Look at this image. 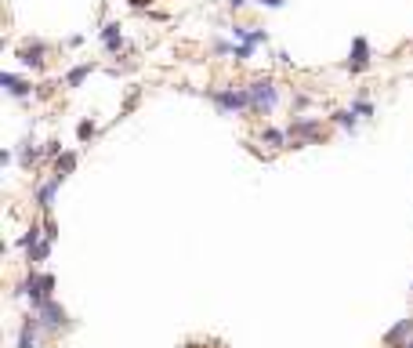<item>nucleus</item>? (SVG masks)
I'll use <instances>...</instances> for the list:
<instances>
[{"instance_id": "14", "label": "nucleus", "mask_w": 413, "mask_h": 348, "mask_svg": "<svg viewBox=\"0 0 413 348\" xmlns=\"http://www.w3.org/2000/svg\"><path fill=\"white\" fill-rule=\"evenodd\" d=\"M330 120L338 124V127H344V131H355V127H359V113L355 109H338Z\"/></svg>"}, {"instance_id": "8", "label": "nucleus", "mask_w": 413, "mask_h": 348, "mask_svg": "<svg viewBox=\"0 0 413 348\" xmlns=\"http://www.w3.org/2000/svg\"><path fill=\"white\" fill-rule=\"evenodd\" d=\"M98 36H102V47H106L109 55H120V51L127 47V40H123V25H120V22H106Z\"/></svg>"}, {"instance_id": "6", "label": "nucleus", "mask_w": 413, "mask_h": 348, "mask_svg": "<svg viewBox=\"0 0 413 348\" xmlns=\"http://www.w3.org/2000/svg\"><path fill=\"white\" fill-rule=\"evenodd\" d=\"M370 66H373V47H370L366 36H355V40H352V55H348L344 69L348 73H366Z\"/></svg>"}, {"instance_id": "19", "label": "nucleus", "mask_w": 413, "mask_h": 348, "mask_svg": "<svg viewBox=\"0 0 413 348\" xmlns=\"http://www.w3.org/2000/svg\"><path fill=\"white\" fill-rule=\"evenodd\" d=\"M95 131H98V127H95V120H80V124H76V138H80V141L95 138Z\"/></svg>"}, {"instance_id": "2", "label": "nucleus", "mask_w": 413, "mask_h": 348, "mask_svg": "<svg viewBox=\"0 0 413 348\" xmlns=\"http://www.w3.org/2000/svg\"><path fill=\"white\" fill-rule=\"evenodd\" d=\"M51 290H55V276H40L36 268H30V276L22 279V287L15 294H25V298L33 301V312H36L44 301H51Z\"/></svg>"}, {"instance_id": "10", "label": "nucleus", "mask_w": 413, "mask_h": 348, "mask_svg": "<svg viewBox=\"0 0 413 348\" xmlns=\"http://www.w3.org/2000/svg\"><path fill=\"white\" fill-rule=\"evenodd\" d=\"M0 84L8 87L11 98H30V91H33V84H25L22 76H15V73H4V76H0Z\"/></svg>"}, {"instance_id": "28", "label": "nucleus", "mask_w": 413, "mask_h": 348, "mask_svg": "<svg viewBox=\"0 0 413 348\" xmlns=\"http://www.w3.org/2000/svg\"><path fill=\"white\" fill-rule=\"evenodd\" d=\"M225 4H228V8H232V11H239V8H243V4H247V0H225Z\"/></svg>"}, {"instance_id": "7", "label": "nucleus", "mask_w": 413, "mask_h": 348, "mask_svg": "<svg viewBox=\"0 0 413 348\" xmlns=\"http://www.w3.org/2000/svg\"><path fill=\"white\" fill-rule=\"evenodd\" d=\"M19 62L25 69H44V55H47V44L44 40H22L19 44Z\"/></svg>"}, {"instance_id": "17", "label": "nucleus", "mask_w": 413, "mask_h": 348, "mask_svg": "<svg viewBox=\"0 0 413 348\" xmlns=\"http://www.w3.org/2000/svg\"><path fill=\"white\" fill-rule=\"evenodd\" d=\"M352 109H355L359 116H373V102L366 98V91H359V95L352 98Z\"/></svg>"}, {"instance_id": "13", "label": "nucleus", "mask_w": 413, "mask_h": 348, "mask_svg": "<svg viewBox=\"0 0 413 348\" xmlns=\"http://www.w3.org/2000/svg\"><path fill=\"white\" fill-rule=\"evenodd\" d=\"M36 330H40V323H36V316H30L22 323V334H19V348H33L36 345Z\"/></svg>"}, {"instance_id": "20", "label": "nucleus", "mask_w": 413, "mask_h": 348, "mask_svg": "<svg viewBox=\"0 0 413 348\" xmlns=\"http://www.w3.org/2000/svg\"><path fill=\"white\" fill-rule=\"evenodd\" d=\"M44 156H47V160H58V156H62V141H58V138L44 146Z\"/></svg>"}, {"instance_id": "26", "label": "nucleus", "mask_w": 413, "mask_h": 348, "mask_svg": "<svg viewBox=\"0 0 413 348\" xmlns=\"http://www.w3.org/2000/svg\"><path fill=\"white\" fill-rule=\"evenodd\" d=\"M308 102H312V98H308V95H294V109H305Z\"/></svg>"}, {"instance_id": "29", "label": "nucleus", "mask_w": 413, "mask_h": 348, "mask_svg": "<svg viewBox=\"0 0 413 348\" xmlns=\"http://www.w3.org/2000/svg\"><path fill=\"white\" fill-rule=\"evenodd\" d=\"M403 348H413V338H410V341H406V345H403Z\"/></svg>"}, {"instance_id": "16", "label": "nucleus", "mask_w": 413, "mask_h": 348, "mask_svg": "<svg viewBox=\"0 0 413 348\" xmlns=\"http://www.w3.org/2000/svg\"><path fill=\"white\" fill-rule=\"evenodd\" d=\"M287 131H279V127H265V131H261V141H268V146H272V149H283V146H287Z\"/></svg>"}, {"instance_id": "1", "label": "nucleus", "mask_w": 413, "mask_h": 348, "mask_svg": "<svg viewBox=\"0 0 413 348\" xmlns=\"http://www.w3.org/2000/svg\"><path fill=\"white\" fill-rule=\"evenodd\" d=\"M214 102V109L228 116V113H254V98H250V87H236V84H228V87H214V91H206Z\"/></svg>"}, {"instance_id": "12", "label": "nucleus", "mask_w": 413, "mask_h": 348, "mask_svg": "<svg viewBox=\"0 0 413 348\" xmlns=\"http://www.w3.org/2000/svg\"><path fill=\"white\" fill-rule=\"evenodd\" d=\"M91 73H95V62H80V66H73V69L66 73V87H80Z\"/></svg>"}, {"instance_id": "4", "label": "nucleus", "mask_w": 413, "mask_h": 348, "mask_svg": "<svg viewBox=\"0 0 413 348\" xmlns=\"http://www.w3.org/2000/svg\"><path fill=\"white\" fill-rule=\"evenodd\" d=\"M287 135L294 138V146H301V141H319L322 120H319V116H294L290 127H287Z\"/></svg>"}, {"instance_id": "21", "label": "nucleus", "mask_w": 413, "mask_h": 348, "mask_svg": "<svg viewBox=\"0 0 413 348\" xmlns=\"http://www.w3.org/2000/svg\"><path fill=\"white\" fill-rule=\"evenodd\" d=\"M232 55H236V62H247V58L254 55V47H250V44H236V51H232Z\"/></svg>"}, {"instance_id": "18", "label": "nucleus", "mask_w": 413, "mask_h": 348, "mask_svg": "<svg viewBox=\"0 0 413 348\" xmlns=\"http://www.w3.org/2000/svg\"><path fill=\"white\" fill-rule=\"evenodd\" d=\"M40 243H44V240H40V229L33 225V229H30V232H25V236L19 240V247H25V251H33V247H40Z\"/></svg>"}, {"instance_id": "24", "label": "nucleus", "mask_w": 413, "mask_h": 348, "mask_svg": "<svg viewBox=\"0 0 413 348\" xmlns=\"http://www.w3.org/2000/svg\"><path fill=\"white\" fill-rule=\"evenodd\" d=\"M127 4H131L134 11H145V8H152V4H156V0H127Z\"/></svg>"}, {"instance_id": "25", "label": "nucleus", "mask_w": 413, "mask_h": 348, "mask_svg": "<svg viewBox=\"0 0 413 348\" xmlns=\"http://www.w3.org/2000/svg\"><path fill=\"white\" fill-rule=\"evenodd\" d=\"M84 44V36L80 33H73V36H66V47H80Z\"/></svg>"}, {"instance_id": "22", "label": "nucleus", "mask_w": 413, "mask_h": 348, "mask_svg": "<svg viewBox=\"0 0 413 348\" xmlns=\"http://www.w3.org/2000/svg\"><path fill=\"white\" fill-rule=\"evenodd\" d=\"M236 51V44H228V40H214V55H232Z\"/></svg>"}, {"instance_id": "11", "label": "nucleus", "mask_w": 413, "mask_h": 348, "mask_svg": "<svg viewBox=\"0 0 413 348\" xmlns=\"http://www.w3.org/2000/svg\"><path fill=\"white\" fill-rule=\"evenodd\" d=\"M58 185H62V178L51 174V182H44L40 189H36V207L47 211V207H51V200H55V192H58Z\"/></svg>"}, {"instance_id": "23", "label": "nucleus", "mask_w": 413, "mask_h": 348, "mask_svg": "<svg viewBox=\"0 0 413 348\" xmlns=\"http://www.w3.org/2000/svg\"><path fill=\"white\" fill-rule=\"evenodd\" d=\"M44 240H51V243H55V240H58V225H55V222H51V218H47V222H44Z\"/></svg>"}, {"instance_id": "9", "label": "nucleus", "mask_w": 413, "mask_h": 348, "mask_svg": "<svg viewBox=\"0 0 413 348\" xmlns=\"http://www.w3.org/2000/svg\"><path fill=\"white\" fill-rule=\"evenodd\" d=\"M406 338H413V319H403V323H395L388 334H384V345H392V348H403Z\"/></svg>"}, {"instance_id": "5", "label": "nucleus", "mask_w": 413, "mask_h": 348, "mask_svg": "<svg viewBox=\"0 0 413 348\" xmlns=\"http://www.w3.org/2000/svg\"><path fill=\"white\" fill-rule=\"evenodd\" d=\"M36 323H40V330H62V327H66L69 323V316H66V308H62L55 298H51V301H44L40 308H36Z\"/></svg>"}, {"instance_id": "3", "label": "nucleus", "mask_w": 413, "mask_h": 348, "mask_svg": "<svg viewBox=\"0 0 413 348\" xmlns=\"http://www.w3.org/2000/svg\"><path fill=\"white\" fill-rule=\"evenodd\" d=\"M247 87H250V98H254V113H272L276 109L279 87H276L272 76H254Z\"/></svg>"}, {"instance_id": "15", "label": "nucleus", "mask_w": 413, "mask_h": 348, "mask_svg": "<svg viewBox=\"0 0 413 348\" xmlns=\"http://www.w3.org/2000/svg\"><path fill=\"white\" fill-rule=\"evenodd\" d=\"M76 167V152L69 149V152H62V156L55 160V178H62V182H66V174Z\"/></svg>"}, {"instance_id": "27", "label": "nucleus", "mask_w": 413, "mask_h": 348, "mask_svg": "<svg viewBox=\"0 0 413 348\" xmlns=\"http://www.w3.org/2000/svg\"><path fill=\"white\" fill-rule=\"evenodd\" d=\"M257 4H261V8H272V11H276V8H283V4H287V0H257Z\"/></svg>"}]
</instances>
